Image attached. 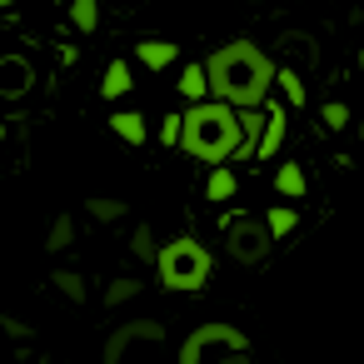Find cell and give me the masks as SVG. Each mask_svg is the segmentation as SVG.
Instances as JSON below:
<instances>
[{"label": "cell", "mask_w": 364, "mask_h": 364, "mask_svg": "<svg viewBox=\"0 0 364 364\" xmlns=\"http://www.w3.org/2000/svg\"><path fill=\"white\" fill-rule=\"evenodd\" d=\"M205 75H210V95L235 105V110H259L269 100V90H274V60L250 41L220 46L205 60Z\"/></svg>", "instance_id": "cell-1"}, {"label": "cell", "mask_w": 364, "mask_h": 364, "mask_svg": "<svg viewBox=\"0 0 364 364\" xmlns=\"http://www.w3.org/2000/svg\"><path fill=\"white\" fill-rule=\"evenodd\" d=\"M240 135H245V120L235 105L195 100V110L185 115V130H180V150L200 165H230L240 150Z\"/></svg>", "instance_id": "cell-2"}, {"label": "cell", "mask_w": 364, "mask_h": 364, "mask_svg": "<svg viewBox=\"0 0 364 364\" xmlns=\"http://www.w3.org/2000/svg\"><path fill=\"white\" fill-rule=\"evenodd\" d=\"M210 269H215V259H210V250H205L195 235H175V240H165L160 255H155V274H160V284L175 289V294L205 289Z\"/></svg>", "instance_id": "cell-3"}, {"label": "cell", "mask_w": 364, "mask_h": 364, "mask_svg": "<svg viewBox=\"0 0 364 364\" xmlns=\"http://www.w3.org/2000/svg\"><path fill=\"white\" fill-rule=\"evenodd\" d=\"M180 364H250V339L235 324H200L180 344Z\"/></svg>", "instance_id": "cell-4"}, {"label": "cell", "mask_w": 364, "mask_h": 364, "mask_svg": "<svg viewBox=\"0 0 364 364\" xmlns=\"http://www.w3.org/2000/svg\"><path fill=\"white\" fill-rule=\"evenodd\" d=\"M160 349H165V324L135 319V324H125V329L110 334L105 364H160Z\"/></svg>", "instance_id": "cell-5"}, {"label": "cell", "mask_w": 364, "mask_h": 364, "mask_svg": "<svg viewBox=\"0 0 364 364\" xmlns=\"http://www.w3.org/2000/svg\"><path fill=\"white\" fill-rule=\"evenodd\" d=\"M225 250H230L240 264H264L269 250H274V235L264 230V220L235 215V220H225Z\"/></svg>", "instance_id": "cell-6"}, {"label": "cell", "mask_w": 364, "mask_h": 364, "mask_svg": "<svg viewBox=\"0 0 364 364\" xmlns=\"http://www.w3.org/2000/svg\"><path fill=\"white\" fill-rule=\"evenodd\" d=\"M259 110H264V130H259V150H255V160H274V150H279L284 135H289V105L264 100Z\"/></svg>", "instance_id": "cell-7"}, {"label": "cell", "mask_w": 364, "mask_h": 364, "mask_svg": "<svg viewBox=\"0 0 364 364\" xmlns=\"http://www.w3.org/2000/svg\"><path fill=\"white\" fill-rule=\"evenodd\" d=\"M135 60H140L145 70H165V65L180 60V46H175V41H135Z\"/></svg>", "instance_id": "cell-8"}, {"label": "cell", "mask_w": 364, "mask_h": 364, "mask_svg": "<svg viewBox=\"0 0 364 364\" xmlns=\"http://www.w3.org/2000/svg\"><path fill=\"white\" fill-rule=\"evenodd\" d=\"M130 90H135V80H130V60H110L105 75H100V95H105V100H120V95H130Z\"/></svg>", "instance_id": "cell-9"}, {"label": "cell", "mask_w": 364, "mask_h": 364, "mask_svg": "<svg viewBox=\"0 0 364 364\" xmlns=\"http://www.w3.org/2000/svg\"><path fill=\"white\" fill-rule=\"evenodd\" d=\"M175 85H180V95H185L190 105H195V100H205V95H210V75H205V60H190V65H180V80H175Z\"/></svg>", "instance_id": "cell-10"}, {"label": "cell", "mask_w": 364, "mask_h": 364, "mask_svg": "<svg viewBox=\"0 0 364 364\" xmlns=\"http://www.w3.org/2000/svg\"><path fill=\"white\" fill-rule=\"evenodd\" d=\"M110 130H115L125 145H145V140H150V125H145V115H135V110H115Z\"/></svg>", "instance_id": "cell-11"}, {"label": "cell", "mask_w": 364, "mask_h": 364, "mask_svg": "<svg viewBox=\"0 0 364 364\" xmlns=\"http://www.w3.org/2000/svg\"><path fill=\"white\" fill-rule=\"evenodd\" d=\"M274 190H279L284 200H304V190H309V180H304V165L284 160V165L274 170Z\"/></svg>", "instance_id": "cell-12"}, {"label": "cell", "mask_w": 364, "mask_h": 364, "mask_svg": "<svg viewBox=\"0 0 364 364\" xmlns=\"http://www.w3.org/2000/svg\"><path fill=\"white\" fill-rule=\"evenodd\" d=\"M205 200H215V205L235 200V170H230V165H210V180H205Z\"/></svg>", "instance_id": "cell-13"}, {"label": "cell", "mask_w": 364, "mask_h": 364, "mask_svg": "<svg viewBox=\"0 0 364 364\" xmlns=\"http://www.w3.org/2000/svg\"><path fill=\"white\" fill-rule=\"evenodd\" d=\"M264 230H269L274 240L294 235V230H299V210H294V205H269V210H264Z\"/></svg>", "instance_id": "cell-14"}, {"label": "cell", "mask_w": 364, "mask_h": 364, "mask_svg": "<svg viewBox=\"0 0 364 364\" xmlns=\"http://www.w3.org/2000/svg\"><path fill=\"white\" fill-rule=\"evenodd\" d=\"M31 90V70H26V60H6L0 65V95H26Z\"/></svg>", "instance_id": "cell-15"}, {"label": "cell", "mask_w": 364, "mask_h": 364, "mask_svg": "<svg viewBox=\"0 0 364 364\" xmlns=\"http://www.w3.org/2000/svg\"><path fill=\"white\" fill-rule=\"evenodd\" d=\"M70 21L80 36H95L100 31V0H70Z\"/></svg>", "instance_id": "cell-16"}, {"label": "cell", "mask_w": 364, "mask_h": 364, "mask_svg": "<svg viewBox=\"0 0 364 364\" xmlns=\"http://www.w3.org/2000/svg\"><path fill=\"white\" fill-rule=\"evenodd\" d=\"M274 85H279V95H284L289 110H299V105L309 100V90H304V80H299L294 70H274Z\"/></svg>", "instance_id": "cell-17"}, {"label": "cell", "mask_w": 364, "mask_h": 364, "mask_svg": "<svg viewBox=\"0 0 364 364\" xmlns=\"http://www.w3.org/2000/svg\"><path fill=\"white\" fill-rule=\"evenodd\" d=\"M65 245H75V215H55L50 240H46V250H65Z\"/></svg>", "instance_id": "cell-18"}, {"label": "cell", "mask_w": 364, "mask_h": 364, "mask_svg": "<svg viewBox=\"0 0 364 364\" xmlns=\"http://www.w3.org/2000/svg\"><path fill=\"white\" fill-rule=\"evenodd\" d=\"M319 120H324V130H344V125H349V105H344V100H329V105L319 110Z\"/></svg>", "instance_id": "cell-19"}, {"label": "cell", "mask_w": 364, "mask_h": 364, "mask_svg": "<svg viewBox=\"0 0 364 364\" xmlns=\"http://www.w3.org/2000/svg\"><path fill=\"white\" fill-rule=\"evenodd\" d=\"M135 294H140V279H110L105 304H125V299H135Z\"/></svg>", "instance_id": "cell-20"}, {"label": "cell", "mask_w": 364, "mask_h": 364, "mask_svg": "<svg viewBox=\"0 0 364 364\" xmlns=\"http://www.w3.org/2000/svg\"><path fill=\"white\" fill-rule=\"evenodd\" d=\"M90 215H95V220H120V215H125V200H105V195H95V200H90Z\"/></svg>", "instance_id": "cell-21"}, {"label": "cell", "mask_w": 364, "mask_h": 364, "mask_svg": "<svg viewBox=\"0 0 364 364\" xmlns=\"http://www.w3.org/2000/svg\"><path fill=\"white\" fill-rule=\"evenodd\" d=\"M180 130H185V115H165V120H160V145L175 150V145H180Z\"/></svg>", "instance_id": "cell-22"}, {"label": "cell", "mask_w": 364, "mask_h": 364, "mask_svg": "<svg viewBox=\"0 0 364 364\" xmlns=\"http://www.w3.org/2000/svg\"><path fill=\"white\" fill-rule=\"evenodd\" d=\"M135 255H140V259H150V264H155V255H160V245H155V235H150L145 225L135 230Z\"/></svg>", "instance_id": "cell-23"}, {"label": "cell", "mask_w": 364, "mask_h": 364, "mask_svg": "<svg viewBox=\"0 0 364 364\" xmlns=\"http://www.w3.org/2000/svg\"><path fill=\"white\" fill-rule=\"evenodd\" d=\"M55 284H60V294H70V299H80V294H85L80 274H70V269H55Z\"/></svg>", "instance_id": "cell-24"}, {"label": "cell", "mask_w": 364, "mask_h": 364, "mask_svg": "<svg viewBox=\"0 0 364 364\" xmlns=\"http://www.w3.org/2000/svg\"><path fill=\"white\" fill-rule=\"evenodd\" d=\"M11 6H16V0H0V11H11Z\"/></svg>", "instance_id": "cell-25"}, {"label": "cell", "mask_w": 364, "mask_h": 364, "mask_svg": "<svg viewBox=\"0 0 364 364\" xmlns=\"http://www.w3.org/2000/svg\"><path fill=\"white\" fill-rule=\"evenodd\" d=\"M359 70H364V50H359Z\"/></svg>", "instance_id": "cell-26"}, {"label": "cell", "mask_w": 364, "mask_h": 364, "mask_svg": "<svg viewBox=\"0 0 364 364\" xmlns=\"http://www.w3.org/2000/svg\"><path fill=\"white\" fill-rule=\"evenodd\" d=\"M359 140H364V120H359Z\"/></svg>", "instance_id": "cell-27"}, {"label": "cell", "mask_w": 364, "mask_h": 364, "mask_svg": "<svg viewBox=\"0 0 364 364\" xmlns=\"http://www.w3.org/2000/svg\"><path fill=\"white\" fill-rule=\"evenodd\" d=\"M0 140H6V130H0Z\"/></svg>", "instance_id": "cell-28"}]
</instances>
